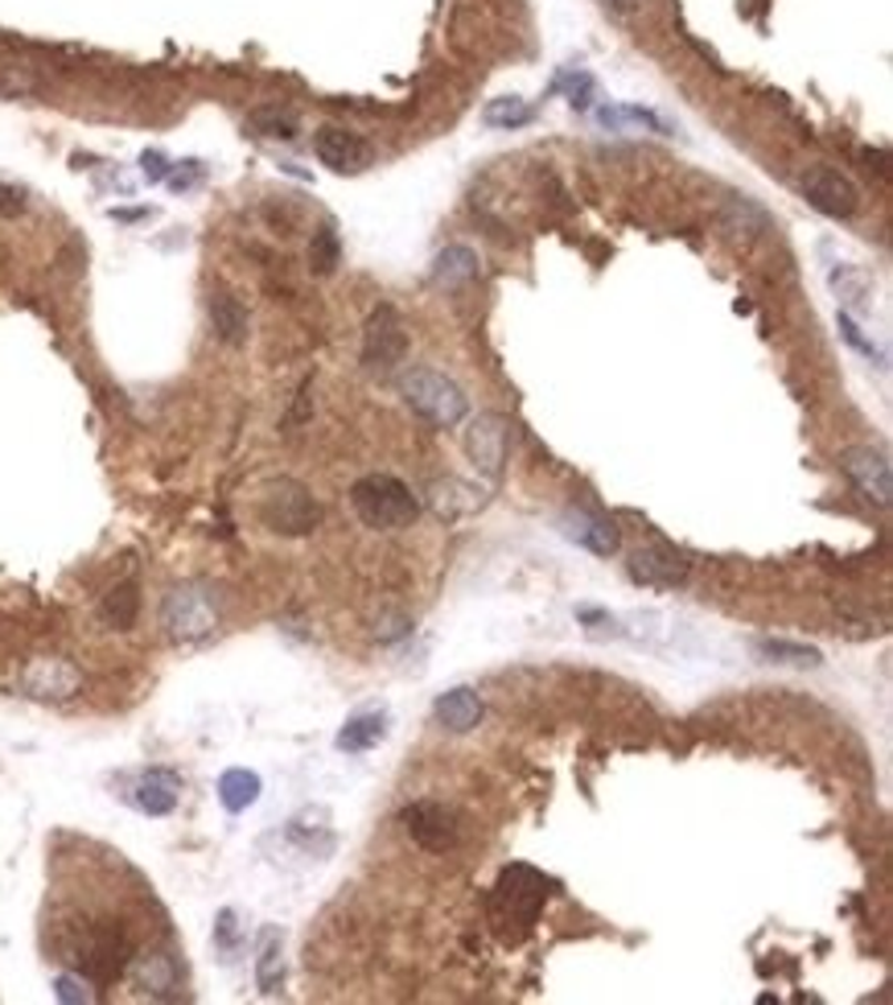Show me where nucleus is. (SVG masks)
<instances>
[{"instance_id": "18", "label": "nucleus", "mask_w": 893, "mask_h": 1005, "mask_svg": "<svg viewBox=\"0 0 893 1005\" xmlns=\"http://www.w3.org/2000/svg\"><path fill=\"white\" fill-rule=\"evenodd\" d=\"M388 738V714H355L338 729V750L342 755H367Z\"/></svg>"}, {"instance_id": "35", "label": "nucleus", "mask_w": 893, "mask_h": 1005, "mask_svg": "<svg viewBox=\"0 0 893 1005\" xmlns=\"http://www.w3.org/2000/svg\"><path fill=\"white\" fill-rule=\"evenodd\" d=\"M25 211V198H21V189H13V186H4L0 182V215L9 219V215H21Z\"/></svg>"}, {"instance_id": "23", "label": "nucleus", "mask_w": 893, "mask_h": 1005, "mask_svg": "<svg viewBox=\"0 0 893 1005\" xmlns=\"http://www.w3.org/2000/svg\"><path fill=\"white\" fill-rule=\"evenodd\" d=\"M256 800H259V775L256 771H244V767H230V771H223V779H218V803H223L227 812H247Z\"/></svg>"}, {"instance_id": "22", "label": "nucleus", "mask_w": 893, "mask_h": 1005, "mask_svg": "<svg viewBox=\"0 0 893 1005\" xmlns=\"http://www.w3.org/2000/svg\"><path fill=\"white\" fill-rule=\"evenodd\" d=\"M136 985H141L148 997H170L177 989V968L165 952H144L136 961Z\"/></svg>"}, {"instance_id": "30", "label": "nucleus", "mask_w": 893, "mask_h": 1005, "mask_svg": "<svg viewBox=\"0 0 893 1005\" xmlns=\"http://www.w3.org/2000/svg\"><path fill=\"white\" fill-rule=\"evenodd\" d=\"M256 976H259V989L264 993H276L285 985V961H280V935L276 932L264 935V952H259Z\"/></svg>"}, {"instance_id": "21", "label": "nucleus", "mask_w": 893, "mask_h": 1005, "mask_svg": "<svg viewBox=\"0 0 893 1005\" xmlns=\"http://www.w3.org/2000/svg\"><path fill=\"white\" fill-rule=\"evenodd\" d=\"M478 252L465 248V244H449L441 256H437V264H432V277L441 280V285H449V289H458V285H470V280L478 277Z\"/></svg>"}, {"instance_id": "31", "label": "nucleus", "mask_w": 893, "mask_h": 1005, "mask_svg": "<svg viewBox=\"0 0 893 1005\" xmlns=\"http://www.w3.org/2000/svg\"><path fill=\"white\" fill-rule=\"evenodd\" d=\"M338 260H342L338 232H333V227H321V232L314 235V244H309V268H314L317 277H330L333 268H338Z\"/></svg>"}, {"instance_id": "27", "label": "nucleus", "mask_w": 893, "mask_h": 1005, "mask_svg": "<svg viewBox=\"0 0 893 1005\" xmlns=\"http://www.w3.org/2000/svg\"><path fill=\"white\" fill-rule=\"evenodd\" d=\"M725 227L733 235H762L770 232V215H766L758 203H749V198H729V206H725Z\"/></svg>"}, {"instance_id": "9", "label": "nucleus", "mask_w": 893, "mask_h": 1005, "mask_svg": "<svg viewBox=\"0 0 893 1005\" xmlns=\"http://www.w3.org/2000/svg\"><path fill=\"white\" fill-rule=\"evenodd\" d=\"M506 445H511V424L499 412H478L470 429H465V453L482 474L499 479L506 462Z\"/></svg>"}, {"instance_id": "4", "label": "nucleus", "mask_w": 893, "mask_h": 1005, "mask_svg": "<svg viewBox=\"0 0 893 1005\" xmlns=\"http://www.w3.org/2000/svg\"><path fill=\"white\" fill-rule=\"evenodd\" d=\"M547 886L552 882L544 874H535L532 865H511L499 878V886H494V919H499V927L519 923V932H527L535 923V915L544 911L547 894H552Z\"/></svg>"}, {"instance_id": "20", "label": "nucleus", "mask_w": 893, "mask_h": 1005, "mask_svg": "<svg viewBox=\"0 0 893 1005\" xmlns=\"http://www.w3.org/2000/svg\"><path fill=\"white\" fill-rule=\"evenodd\" d=\"M211 326H215L218 342H227V347L247 342V309L239 306V297L215 293L211 297Z\"/></svg>"}, {"instance_id": "24", "label": "nucleus", "mask_w": 893, "mask_h": 1005, "mask_svg": "<svg viewBox=\"0 0 893 1005\" xmlns=\"http://www.w3.org/2000/svg\"><path fill=\"white\" fill-rule=\"evenodd\" d=\"M100 614H103V623H107V627H115V630H129L132 623H136V614H141V589H136V585H132V582L115 585L112 594L103 597Z\"/></svg>"}, {"instance_id": "25", "label": "nucleus", "mask_w": 893, "mask_h": 1005, "mask_svg": "<svg viewBox=\"0 0 893 1005\" xmlns=\"http://www.w3.org/2000/svg\"><path fill=\"white\" fill-rule=\"evenodd\" d=\"M482 124L503 132L523 129V124H532V107H527V100H519V95H499V100H490L482 107Z\"/></svg>"}, {"instance_id": "36", "label": "nucleus", "mask_w": 893, "mask_h": 1005, "mask_svg": "<svg viewBox=\"0 0 893 1005\" xmlns=\"http://www.w3.org/2000/svg\"><path fill=\"white\" fill-rule=\"evenodd\" d=\"M141 165H144V177H148V182H165V174H170V161L161 157L157 148H153V153H144Z\"/></svg>"}, {"instance_id": "16", "label": "nucleus", "mask_w": 893, "mask_h": 1005, "mask_svg": "<svg viewBox=\"0 0 893 1005\" xmlns=\"http://www.w3.org/2000/svg\"><path fill=\"white\" fill-rule=\"evenodd\" d=\"M828 285H832L835 301L844 314H873V285L856 264L849 260H828Z\"/></svg>"}, {"instance_id": "6", "label": "nucleus", "mask_w": 893, "mask_h": 1005, "mask_svg": "<svg viewBox=\"0 0 893 1005\" xmlns=\"http://www.w3.org/2000/svg\"><path fill=\"white\" fill-rule=\"evenodd\" d=\"M161 618H165V630H170L173 639H202V635L215 630L218 606L206 589H198V585H182V589H173V594L165 597Z\"/></svg>"}, {"instance_id": "19", "label": "nucleus", "mask_w": 893, "mask_h": 1005, "mask_svg": "<svg viewBox=\"0 0 893 1005\" xmlns=\"http://www.w3.org/2000/svg\"><path fill=\"white\" fill-rule=\"evenodd\" d=\"M753 652L766 659V664H778V668H820L823 664V652L811 647V643H794V639H758Z\"/></svg>"}, {"instance_id": "32", "label": "nucleus", "mask_w": 893, "mask_h": 1005, "mask_svg": "<svg viewBox=\"0 0 893 1005\" xmlns=\"http://www.w3.org/2000/svg\"><path fill=\"white\" fill-rule=\"evenodd\" d=\"M561 88L568 91V103L585 112V107L593 103V91H597V83H593L589 71H568V74H561V79H556V88H552V91H561Z\"/></svg>"}, {"instance_id": "10", "label": "nucleus", "mask_w": 893, "mask_h": 1005, "mask_svg": "<svg viewBox=\"0 0 893 1005\" xmlns=\"http://www.w3.org/2000/svg\"><path fill=\"white\" fill-rule=\"evenodd\" d=\"M840 470L852 479V486L869 495L873 503L890 507L893 499V470H890V458L873 445H852V450L840 453Z\"/></svg>"}, {"instance_id": "13", "label": "nucleus", "mask_w": 893, "mask_h": 1005, "mask_svg": "<svg viewBox=\"0 0 893 1005\" xmlns=\"http://www.w3.org/2000/svg\"><path fill=\"white\" fill-rule=\"evenodd\" d=\"M561 532L573 540L576 548H589L593 556H614L622 544L618 527L602 520V515H593V511H564Z\"/></svg>"}, {"instance_id": "14", "label": "nucleus", "mask_w": 893, "mask_h": 1005, "mask_svg": "<svg viewBox=\"0 0 893 1005\" xmlns=\"http://www.w3.org/2000/svg\"><path fill=\"white\" fill-rule=\"evenodd\" d=\"M29 697H42V700H66L79 693V668L66 664V659H33L21 676Z\"/></svg>"}, {"instance_id": "11", "label": "nucleus", "mask_w": 893, "mask_h": 1005, "mask_svg": "<svg viewBox=\"0 0 893 1005\" xmlns=\"http://www.w3.org/2000/svg\"><path fill=\"white\" fill-rule=\"evenodd\" d=\"M314 153H317V161H321L326 170H333V174H362V170L371 165V145L362 141L359 132L338 129V124H326V129H317Z\"/></svg>"}, {"instance_id": "33", "label": "nucleus", "mask_w": 893, "mask_h": 1005, "mask_svg": "<svg viewBox=\"0 0 893 1005\" xmlns=\"http://www.w3.org/2000/svg\"><path fill=\"white\" fill-rule=\"evenodd\" d=\"M202 177H206V165H202V161H177V165H170L165 182H170V189H189V186H198Z\"/></svg>"}, {"instance_id": "7", "label": "nucleus", "mask_w": 893, "mask_h": 1005, "mask_svg": "<svg viewBox=\"0 0 893 1005\" xmlns=\"http://www.w3.org/2000/svg\"><path fill=\"white\" fill-rule=\"evenodd\" d=\"M799 189H803L807 203L815 206L820 215H828V219H852L856 206H861V189L852 186V177H844L832 165H811L799 177Z\"/></svg>"}, {"instance_id": "15", "label": "nucleus", "mask_w": 893, "mask_h": 1005, "mask_svg": "<svg viewBox=\"0 0 893 1005\" xmlns=\"http://www.w3.org/2000/svg\"><path fill=\"white\" fill-rule=\"evenodd\" d=\"M182 800V779L165 767H153L136 779V791H132V803L141 808L144 817H170L173 808Z\"/></svg>"}, {"instance_id": "28", "label": "nucleus", "mask_w": 893, "mask_h": 1005, "mask_svg": "<svg viewBox=\"0 0 893 1005\" xmlns=\"http://www.w3.org/2000/svg\"><path fill=\"white\" fill-rule=\"evenodd\" d=\"M597 120L614 132L626 129V124H643V129H655L659 136H671V124H667L659 112H650V107H602Z\"/></svg>"}, {"instance_id": "17", "label": "nucleus", "mask_w": 893, "mask_h": 1005, "mask_svg": "<svg viewBox=\"0 0 893 1005\" xmlns=\"http://www.w3.org/2000/svg\"><path fill=\"white\" fill-rule=\"evenodd\" d=\"M432 717H437V726L449 729V734H470V729H478V721H482V697L465 685L449 688L445 697H437Z\"/></svg>"}, {"instance_id": "8", "label": "nucleus", "mask_w": 893, "mask_h": 1005, "mask_svg": "<svg viewBox=\"0 0 893 1005\" xmlns=\"http://www.w3.org/2000/svg\"><path fill=\"white\" fill-rule=\"evenodd\" d=\"M400 820H403V829H408V837H412L420 849H429V853H449V849L461 841L458 812L437 800L408 803Z\"/></svg>"}, {"instance_id": "37", "label": "nucleus", "mask_w": 893, "mask_h": 1005, "mask_svg": "<svg viewBox=\"0 0 893 1005\" xmlns=\"http://www.w3.org/2000/svg\"><path fill=\"white\" fill-rule=\"evenodd\" d=\"M605 9H609V13H618V17H630L634 9H638V0H605Z\"/></svg>"}, {"instance_id": "1", "label": "nucleus", "mask_w": 893, "mask_h": 1005, "mask_svg": "<svg viewBox=\"0 0 893 1005\" xmlns=\"http://www.w3.org/2000/svg\"><path fill=\"white\" fill-rule=\"evenodd\" d=\"M350 507L362 524L374 532H400L412 527L420 515V499L412 495V486L396 474H362L350 486Z\"/></svg>"}, {"instance_id": "5", "label": "nucleus", "mask_w": 893, "mask_h": 1005, "mask_svg": "<svg viewBox=\"0 0 893 1005\" xmlns=\"http://www.w3.org/2000/svg\"><path fill=\"white\" fill-rule=\"evenodd\" d=\"M403 355H408V330H403L400 314L391 306L374 309L367 335H362V367L371 376H388L403 363Z\"/></svg>"}, {"instance_id": "26", "label": "nucleus", "mask_w": 893, "mask_h": 1005, "mask_svg": "<svg viewBox=\"0 0 893 1005\" xmlns=\"http://www.w3.org/2000/svg\"><path fill=\"white\" fill-rule=\"evenodd\" d=\"M247 129L256 136H268V141H292L297 136V116L285 112V107H256L247 116Z\"/></svg>"}, {"instance_id": "34", "label": "nucleus", "mask_w": 893, "mask_h": 1005, "mask_svg": "<svg viewBox=\"0 0 893 1005\" xmlns=\"http://www.w3.org/2000/svg\"><path fill=\"white\" fill-rule=\"evenodd\" d=\"M58 997H62V1002H91L95 993H86L83 976H58Z\"/></svg>"}, {"instance_id": "12", "label": "nucleus", "mask_w": 893, "mask_h": 1005, "mask_svg": "<svg viewBox=\"0 0 893 1005\" xmlns=\"http://www.w3.org/2000/svg\"><path fill=\"white\" fill-rule=\"evenodd\" d=\"M630 577L638 585H684L691 573V561L679 548H671V544H663V540H655V544H647V548H638V553L630 556Z\"/></svg>"}, {"instance_id": "2", "label": "nucleus", "mask_w": 893, "mask_h": 1005, "mask_svg": "<svg viewBox=\"0 0 893 1005\" xmlns=\"http://www.w3.org/2000/svg\"><path fill=\"white\" fill-rule=\"evenodd\" d=\"M400 396L417 417H424L429 424H441V429L461 424L470 412V396L461 392L458 379H449L445 371H432V367H412L400 379Z\"/></svg>"}, {"instance_id": "29", "label": "nucleus", "mask_w": 893, "mask_h": 1005, "mask_svg": "<svg viewBox=\"0 0 893 1005\" xmlns=\"http://www.w3.org/2000/svg\"><path fill=\"white\" fill-rule=\"evenodd\" d=\"M835 326H840V338H844V342H849L856 355H864L869 363L885 367V359H890V355H885V347H881V342H873V338L864 335V326H861V318H856V314H844V309H840V314H835Z\"/></svg>"}, {"instance_id": "3", "label": "nucleus", "mask_w": 893, "mask_h": 1005, "mask_svg": "<svg viewBox=\"0 0 893 1005\" xmlns=\"http://www.w3.org/2000/svg\"><path fill=\"white\" fill-rule=\"evenodd\" d=\"M259 520L268 524V532L276 536H309L321 524V507L309 495V486H301L297 479H276L264 491L259 503Z\"/></svg>"}]
</instances>
